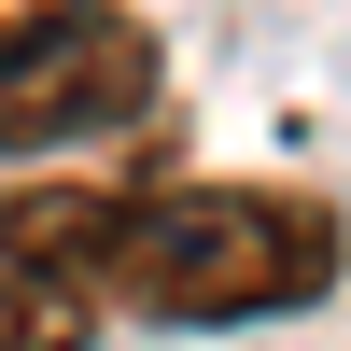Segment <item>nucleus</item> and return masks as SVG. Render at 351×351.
Listing matches in <instances>:
<instances>
[{
    "mask_svg": "<svg viewBox=\"0 0 351 351\" xmlns=\"http://www.w3.org/2000/svg\"><path fill=\"white\" fill-rule=\"evenodd\" d=\"M0 267L84 324H295L351 281V225L309 183H0Z\"/></svg>",
    "mask_w": 351,
    "mask_h": 351,
    "instance_id": "f257e3e1",
    "label": "nucleus"
},
{
    "mask_svg": "<svg viewBox=\"0 0 351 351\" xmlns=\"http://www.w3.org/2000/svg\"><path fill=\"white\" fill-rule=\"evenodd\" d=\"M169 84V43L127 0H0V155H71L141 127Z\"/></svg>",
    "mask_w": 351,
    "mask_h": 351,
    "instance_id": "f03ea898",
    "label": "nucleus"
},
{
    "mask_svg": "<svg viewBox=\"0 0 351 351\" xmlns=\"http://www.w3.org/2000/svg\"><path fill=\"white\" fill-rule=\"evenodd\" d=\"M84 337H99V324H84L71 295H43V281L0 267V351H84Z\"/></svg>",
    "mask_w": 351,
    "mask_h": 351,
    "instance_id": "7ed1b4c3",
    "label": "nucleus"
}]
</instances>
